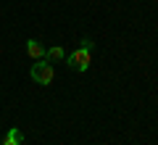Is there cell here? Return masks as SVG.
Returning a JSON list of instances; mask_svg holds the SVG:
<instances>
[{
	"label": "cell",
	"mask_w": 158,
	"mask_h": 145,
	"mask_svg": "<svg viewBox=\"0 0 158 145\" xmlns=\"http://www.w3.org/2000/svg\"><path fill=\"white\" fill-rule=\"evenodd\" d=\"M29 77H32L37 84H50V82H53V77H56V71H53V66L48 63V58H42V61H37V63L32 66Z\"/></svg>",
	"instance_id": "cell-1"
},
{
	"label": "cell",
	"mask_w": 158,
	"mask_h": 145,
	"mask_svg": "<svg viewBox=\"0 0 158 145\" xmlns=\"http://www.w3.org/2000/svg\"><path fill=\"white\" fill-rule=\"evenodd\" d=\"M69 69H74V71H87L90 69V50H85V48L74 50L69 56Z\"/></svg>",
	"instance_id": "cell-2"
},
{
	"label": "cell",
	"mask_w": 158,
	"mask_h": 145,
	"mask_svg": "<svg viewBox=\"0 0 158 145\" xmlns=\"http://www.w3.org/2000/svg\"><path fill=\"white\" fill-rule=\"evenodd\" d=\"M27 56L34 58V61H42V58H45V48H42V42H37V40H27Z\"/></svg>",
	"instance_id": "cell-3"
},
{
	"label": "cell",
	"mask_w": 158,
	"mask_h": 145,
	"mask_svg": "<svg viewBox=\"0 0 158 145\" xmlns=\"http://www.w3.org/2000/svg\"><path fill=\"white\" fill-rule=\"evenodd\" d=\"M21 143H24V134L19 127H11L6 137H0V145H21Z\"/></svg>",
	"instance_id": "cell-4"
},
{
	"label": "cell",
	"mask_w": 158,
	"mask_h": 145,
	"mask_svg": "<svg viewBox=\"0 0 158 145\" xmlns=\"http://www.w3.org/2000/svg\"><path fill=\"white\" fill-rule=\"evenodd\" d=\"M45 58L48 61H63V58H66V50H63L61 45H53V48L45 50Z\"/></svg>",
	"instance_id": "cell-5"
},
{
	"label": "cell",
	"mask_w": 158,
	"mask_h": 145,
	"mask_svg": "<svg viewBox=\"0 0 158 145\" xmlns=\"http://www.w3.org/2000/svg\"><path fill=\"white\" fill-rule=\"evenodd\" d=\"M82 48H85V50H90V53H92V48H95V42H92L90 37H85V40H82Z\"/></svg>",
	"instance_id": "cell-6"
}]
</instances>
